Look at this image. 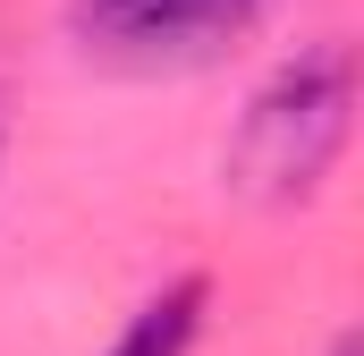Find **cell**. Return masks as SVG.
<instances>
[{
    "instance_id": "cell-1",
    "label": "cell",
    "mask_w": 364,
    "mask_h": 356,
    "mask_svg": "<svg viewBox=\"0 0 364 356\" xmlns=\"http://www.w3.org/2000/svg\"><path fill=\"white\" fill-rule=\"evenodd\" d=\"M348 136H356V60H348V43H314L255 85L229 153H220V178H229V195L279 212V204H305L331 187Z\"/></svg>"
},
{
    "instance_id": "cell-2",
    "label": "cell",
    "mask_w": 364,
    "mask_h": 356,
    "mask_svg": "<svg viewBox=\"0 0 364 356\" xmlns=\"http://www.w3.org/2000/svg\"><path fill=\"white\" fill-rule=\"evenodd\" d=\"M272 0H68V34L102 68H203Z\"/></svg>"
},
{
    "instance_id": "cell-3",
    "label": "cell",
    "mask_w": 364,
    "mask_h": 356,
    "mask_svg": "<svg viewBox=\"0 0 364 356\" xmlns=\"http://www.w3.org/2000/svg\"><path fill=\"white\" fill-rule=\"evenodd\" d=\"M203 305H212V280H203V271H178V280H161V288L119 323V340L102 356H195Z\"/></svg>"
},
{
    "instance_id": "cell-4",
    "label": "cell",
    "mask_w": 364,
    "mask_h": 356,
    "mask_svg": "<svg viewBox=\"0 0 364 356\" xmlns=\"http://www.w3.org/2000/svg\"><path fill=\"white\" fill-rule=\"evenodd\" d=\"M322 356H356V331H339V340H331V348H322Z\"/></svg>"
}]
</instances>
